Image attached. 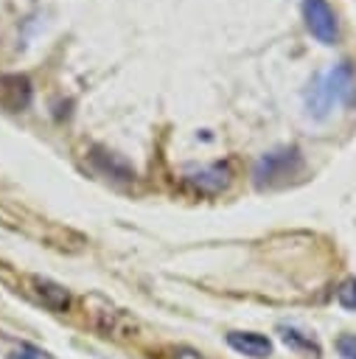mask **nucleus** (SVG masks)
<instances>
[{
	"label": "nucleus",
	"instance_id": "obj_1",
	"mask_svg": "<svg viewBox=\"0 0 356 359\" xmlns=\"http://www.w3.org/2000/svg\"><path fill=\"white\" fill-rule=\"evenodd\" d=\"M353 67L348 62H339L334 65L331 70H325L311 93L306 95V107H308V115L311 118H325L336 104H350L353 101Z\"/></svg>",
	"mask_w": 356,
	"mask_h": 359
},
{
	"label": "nucleus",
	"instance_id": "obj_2",
	"mask_svg": "<svg viewBox=\"0 0 356 359\" xmlns=\"http://www.w3.org/2000/svg\"><path fill=\"white\" fill-rule=\"evenodd\" d=\"M303 171V157L294 146H283V149H275V151H266L255 168H252V177H255V185L258 188H275V185H283L289 180H294L297 174Z\"/></svg>",
	"mask_w": 356,
	"mask_h": 359
},
{
	"label": "nucleus",
	"instance_id": "obj_3",
	"mask_svg": "<svg viewBox=\"0 0 356 359\" xmlns=\"http://www.w3.org/2000/svg\"><path fill=\"white\" fill-rule=\"evenodd\" d=\"M84 303H87V314H90V323H93L95 331H101L104 337H112V339H129V337H135L137 323H135V317L129 311L112 306L101 294H90Z\"/></svg>",
	"mask_w": 356,
	"mask_h": 359
},
{
	"label": "nucleus",
	"instance_id": "obj_4",
	"mask_svg": "<svg viewBox=\"0 0 356 359\" xmlns=\"http://www.w3.org/2000/svg\"><path fill=\"white\" fill-rule=\"evenodd\" d=\"M303 17L311 36L322 45H336L339 39V20L328 0H303Z\"/></svg>",
	"mask_w": 356,
	"mask_h": 359
},
{
	"label": "nucleus",
	"instance_id": "obj_5",
	"mask_svg": "<svg viewBox=\"0 0 356 359\" xmlns=\"http://www.w3.org/2000/svg\"><path fill=\"white\" fill-rule=\"evenodd\" d=\"M185 180L199 191V194H219L230 185V168L224 163H213V165H199V168H188Z\"/></svg>",
	"mask_w": 356,
	"mask_h": 359
},
{
	"label": "nucleus",
	"instance_id": "obj_6",
	"mask_svg": "<svg viewBox=\"0 0 356 359\" xmlns=\"http://www.w3.org/2000/svg\"><path fill=\"white\" fill-rule=\"evenodd\" d=\"M227 345L241 353V356H249V359H266L272 356V339L266 334H258V331H230L227 334Z\"/></svg>",
	"mask_w": 356,
	"mask_h": 359
},
{
	"label": "nucleus",
	"instance_id": "obj_7",
	"mask_svg": "<svg viewBox=\"0 0 356 359\" xmlns=\"http://www.w3.org/2000/svg\"><path fill=\"white\" fill-rule=\"evenodd\" d=\"M28 286H31L34 297H36L45 309H50V311H56V314L70 309V292H67L64 286H59V283H53V280H48V278H36V275L28 278Z\"/></svg>",
	"mask_w": 356,
	"mask_h": 359
},
{
	"label": "nucleus",
	"instance_id": "obj_8",
	"mask_svg": "<svg viewBox=\"0 0 356 359\" xmlns=\"http://www.w3.org/2000/svg\"><path fill=\"white\" fill-rule=\"evenodd\" d=\"M31 101V81L25 76H3L0 79V104L6 109H25Z\"/></svg>",
	"mask_w": 356,
	"mask_h": 359
},
{
	"label": "nucleus",
	"instance_id": "obj_9",
	"mask_svg": "<svg viewBox=\"0 0 356 359\" xmlns=\"http://www.w3.org/2000/svg\"><path fill=\"white\" fill-rule=\"evenodd\" d=\"M278 331H280V339H283L292 351L308 353V356H320V342H317L311 334H306V331H300V328H294V325H280Z\"/></svg>",
	"mask_w": 356,
	"mask_h": 359
},
{
	"label": "nucleus",
	"instance_id": "obj_10",
	"mask_svg": "<svg viewBox=\"0 0 356 359\" xmlns=\"http://www.w3.org/2000/svg\"><path fill=\"white\" fill-rule=\"evenodd\" d=\"M336 303H339L342 309H348V311L356 309V278H345V280L339 283V289H336Z\"/></svg>",
	"mask_w": 356,
	"mask_h": 359
},
{
	"label": "nucleus",
	"instance_id": "obj_11",
	"mask_svg": "<svg viewBox=\"0 0 356 359\" xmlns=\"http://www.w3.org/2000/svg\"><path fill=\"white\" fill-rule=\"evenodd\" d=\"M336 351L342 359H356V334H342L336 339Z\"/></svg>",
	"mask_w": 356,
	"mask_h": 359
},
{
	"label": "nucleus",
	"instance_id": "obj_12",
	"mask_svg": "<svg viewBox=\"0 0 356 359\" xmlns=\"http://www.w3.org/2000/svg\"><path fill=\"white\" fill-rule=\"evenodd\" d=\"M8 359H42V353L34 345H20L17 351L8 353Z\"/></svg>",
	"mask_w": 356,
	"mask_h": 359
},
{
	"label": "nucleus",
	"instance_id": "obj_13",
	"mask_svg": "<svg viewBox=\"0 0 356 359\" xmlns=\"http://www.w3.org/2000/svg\"><path fill=\"white\" fill-rule=\"evenodd\" d=\"M174 359H202V356H199L193 348H177V351H174Z\"/></svg>",
	"mask_w": 356,
	"mask_h": 359
}]
</instances>
